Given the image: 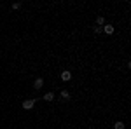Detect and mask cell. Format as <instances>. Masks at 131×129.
Instances as JSON below:
<instances>
[{"mask_svg": "<svg viewBox=\"0 0 131 129\" xmlns=\"http://www.w3.org/2000/svg\"><path fill=\"white\" fill-rule=\"evenodd\" d=\"M33 107H35V99H33V98L25 99V101H23V108H25V110H31Z\"/></svg>", "mask_w": 131, "mask_h": 129, "instance_id": "1", "label": "cell"}, {"mask_svg": "<svg viewBox=\"0 0 131 129\" xmlns=\"http://www.w3.org/2000/svg\"><path fill=\"white\" fill-rule=\"evenodd\" d=\"M101 31H105L107 35H112L114 33V26L112 25H105V26H101Z\"/></svg>", "mask_w": 131, "mask_h": 129, "instance_id": "2", "label": "cell"}, {"mask_svg": "<svg viewBox=\"0 0 131 129\" xmlns=\"http://www.w3.org/2000/svg\"><path fill=\"white\" fill-rule=\"evenodd\" d=\"M70 79H72V73L68 72V70H63V72H61V80L67 82V80H70Z\"/></svg>", "mask_w": 131, "mask_h": 129, "instance_id": "3", "label": "cell"}, {"mask_svg": "<svg viewBox=\"0 0 131 129\" xmlns=\"http://www.w3.org/2000/svg\"><path fill=\"white\" fill-rule=\"evenodd\" d=\"M42 86H44V79H37L33 84V89H42Z\"/></svg>", "mask_w": 131, "mask_h": 129, "instance_id": "4", "label": "cell"}, {"mask_svg": "<svg viewBox=\"0 0 131 129\" xmlns=\"http://www.w3.org/2000/svg\"><path fill=\"white\" fill-rule=\"evenodd\" d=\"M96 25H98V26H105V18H103V16H98V18H96Z\"/></svg>", "mask_w": 131, "mask_h": 129, "instance_id": "5", "label": "cell"}, {"mask_svg": "<svg viewBox=\"0 0 131 129\" xmlns=\"http://www.w3.org/2000/svg\"><path fill=\"white\" fill-rule=\"evenodd\" d=\"M60 94H61V98L65 99V101H67V99H70V94H68V91H65V89H63V91L60 92Z\"/></svg>", "mask_w": 131, "mask_h": 129, "instance_id": "6", "label": "cell"}, {"mask_svg": "<svg viewBox=\"0 0 131 129\" xmlns=\"http://www.w3.org/2000/svg\"><path fill=\"white\" fill-rule=\"evenodd\" d=\"M44 99H46V101H52V99H54V94H52V92H47V94H44Z\"/></svg>", "mask_w": 131, "mask_h": 129, "instance_id": "7", "label": "cell"}, {"mask_svg": "<svg viewBox=\"0 0 131 129\" xmlns=\"http://www.w3.org/2000/svg\"><path fill=\"white\" fill-rule=\"evenodd\" d=\"M114 129H124V122H121V120L115 122V124H114Z\"/></svg>", "mask_w": 131, "mask_h": 129, "instance_id": "8", "label": "cell"}, {"mask_svg": "<svg viewBox=\"0 0 131 129\" xmlns=\"http://www.w3.org/2000/svg\"><path fill=\"white\" fill-rule=\"evenodd\" d=\"M21 7V2H16V4H12V9H19Z\"/></svg>", "mask_w": 131, "mask_h": 129, "instance_id": "9", "label": "cell"}, {"mask_svg": "<svg viewBox=\"0 0 131 129\" xmlns=\"http://www.w3.org/2000/svg\"><path fill=\"white\" fill-rule=\"evenodd\" d=\"M93 31H94V33H101V28H100V26H94Z\"/></svg>", "mask_w": 131, "mask_h": 129, "instance_id": "10", "label": "cell"}]
</instances>
